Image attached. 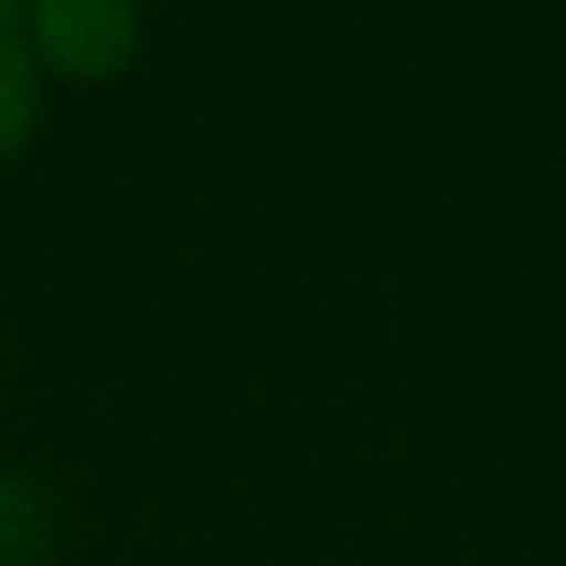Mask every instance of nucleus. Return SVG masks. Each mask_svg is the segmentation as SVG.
<instances>
[{"label": "nucleus", "mask_w": 566, "mask_h": 566, "mask_svg": "<svg viewBox=\"0 0 566 566\" xmlns=\"http://www.w3.org/2000/svg\"><path fill=\"white\" fill-rule=\"evenodd\" d=\"M46 554V507L33 488L0 481V566H33Z\"/></svg>", "instance_id": "3"}, {"label": "nucleus", "mask_w": 566, "mask_h": 566, "mask_svg": "<svg viewBox=\"0 0 566 566\" xmlns=\"http://www.w3.org/2000/svg\"><path fill=\"white\" fill-rule=\"evenodd\" d=\"M27 53L33 66L80 86L119 80L139 53V7L133 0H27Z\"/></svg>", "instance_id": "1"}, {"label": "nucleus", "mask_w": 566, "mask_h": 566, "mask_svg": "<svg viewBox=\"0 0 566 566\" xmlns=\"http://www.w3.org/2000/svg\"><path fill=\"white\" fill-rule=\"evenodd\" d=\"M33 119H40V66L27 53V40L0 33V158L27 145Z\"/></svg>", "instance_id": "2"}]
</instances>
